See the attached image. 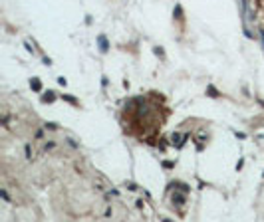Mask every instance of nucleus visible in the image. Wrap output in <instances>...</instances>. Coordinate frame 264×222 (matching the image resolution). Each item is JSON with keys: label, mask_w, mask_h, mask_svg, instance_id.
I'll use <instances>...</instances> for the list:
<instances>
[{"label": "nucleus", "mask_w": 264, "mask_h": 222, "mask_svg": "<svg viewBox=\"0 0 264 222\" xmlns=\"http://www.w3.org/2000/svg\"><path fill=\"white\" fill-rule=\"evenodd\" d=\"M32 85H34V89H40V81H36V79L32 81Z\"/></svg>", "instance_id": "nucleus-2"}, {"label": "nucleus", "mask_w": 264, "mask_h": 222, "mask_svg": "<svg viewBox=\"0 0 264 222\" xmlns=\"http://www.w3.org/2000/svg\"><path fill=\"white\" fill-rule=\"evenodd\" d=\"M99 42H101V50H107V42H105V38H99Z\"/></svg>", "instance_id": "nucleus-1"}]
</instances>
